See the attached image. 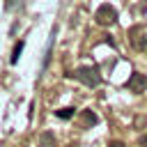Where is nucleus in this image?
<instances>
[{"label":"nucleus","mask_w":147,"mask_h":147,"mask_svg":"<svg viewBox=\"0 0 147 147\" xmlns=\"http://www.w3.org/2000/svg\"><path fill=\"white\" fill-rule=\"evenodd\" d=\"M71 76L76 80H80L83 85H87V87H96L101 83V76H99V69L96 67H78Z\"/></svg>","instance_id":"f257e3e1"},{"label":"nucleus","mask_w":147,"mask_h":147,"mask_svg":"<svg viewBox=\"0 0 147 147\" xmlns=\"http://www.w3.org/2000/svg\"><path fill=\"white\" fill-rule=\"evenodd\" d=\"M94 21H96L99 25H113V23H117V9L106 2V5H101V7L94 11Z\"/></svg>","instance_id":"f03ea898"},{"label":"nucleus","mask_w":147,"mask_h":147,"mask_svg":"<svg viewBox=\"0 0 147 147\" xmlns=\"http://www.w3.org/2000/svg\"><path fill=\"white\" fill-rule=\"evenodd\" d=\"M126 90L129 92H136V94H140V92H145L147 90V76H142V74H131L129 76V80H126Z\"/></svg>","instance_id":"7ed1b4c3"},{"label":"nucleus","mask_w":147,"mask_h":147,"mask_svg":"<svg viewBox=\"0 0 147 147\" xmlns=\"http://www.w3.org/2000/svg\"><path fill=\"white\" fill-rule=\"evenodd\" d=\"M80 122H83V126H94V124H96V115H94L92 110H83Z\"/></svg>","instance_id":"20e7f679"},{"label":"nucleus","mask_w":147,"mask_h":147,"mask_svg":"<svg viewBox=\"0 0 147 147\" xmlns=\"http://www.w3.org/2000/svg\"><path fill=\"white\" fill-rule=\"evenodd\" d=\"M131 41L138 51H147V32H142L140 37H131Z\"/></svg>","instance_id":"39448f33"},{"label":"nucleus","mask_w":147,"mask_h":147,"mask_svg":"<svg viewBox=\"0 0 147 147\" xmlns=\"http://www.w3.org/2000/svg\"><path fill=\"white\" fill-rule=\"evenodd\" d=\"M39 145H41V147H55V138H53V133H41Z\"/></svg>","instance_id":"423d86ee"},{"label":"nucleus","mask_w":147,"mask_h":147,"mask_svg":"<svg viewBox=\"0 0 147 147\" xmlns=\"http://www.w3.org/2000/svg\"><path fill=\"white\" fill-rule=\"evenodd\" d=\"M55 115L60 119H71L74 117V108H60V110H55Z\"/></svg>","instance_id":"0eeeda50"},{"label":"nucleus","mask_w":147,"mask_h":147,"mask_svg":"<svg viewBox=\"0 0 147 147\" xmlns=\"http://www.w3.org/2000/svg\"><path fill=\"white\" fill-rule=\"evenodd\" d=\"M23 41H16V46H14V53H11V64L14 62H18V55H21V51H23Z\"/></svg>","instance_id":"6e6552de"},{"label":"nucleus","mask_w":147,"mask_h":147,"mask_svg":"<svg viewBox=\"0 0 147 147\" xmlns=\"http://www.w3.org/2000/svg\"><path fill=\"white\" fill-rule=\"evenodd\" d=\"M108 147H126V145H124V142H122V140H113V142H110V145H108Z\"/></svg>","instance_id":"1a4fd4ad"},{"label":"nucleus","mask_w":147,"mask_h":147,"mask_svg":"<svg viewBox=\"0 0 147 147\" xmlns=\"http://www.w3.org/2000/svg\"><path fill=\"white\" fill-rule=\"evenodd\" d=\"M138 145H140V147H147V136H140V138H138Z\"/></svg>","instance_id":"9d476101"}]
</instances>
